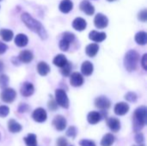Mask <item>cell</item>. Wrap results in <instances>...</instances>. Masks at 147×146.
Segmentation results:
<instances>
[{
    "mask_svg": "<svg viewBox=\"0 0 147 146\" xmlns=\"http://www.w3.org/2000/svg\"><path fill=\"white\" fill-rule=\"evenodd\" d=\"M21 19L22 22L27 26V28H28L31 31H33L36 34H38L41 40L47 39L48 34L44 26L41 24V22H40L38 20L34 18L30 14L27 12H23L21 15Z\"/></svg>",
    "mask_w": 147,
    "mask_h": 146,
    "instance_id": "1",
    "label": "cell"
},
{
    "mask_svg": "<svg viewBox=\"0 0 147 146\" xmlns=\"http://www.w3.org/2000/svg\"><path fill=\"white\" fill-rule=\"evenodd\" d=\"M146 108L141 106L138 108L134 115V130L137 133L140 132L146 124Z\"/></svg>",
    "mask_w": 147,
    "mask_h": 146,
    "instance_id": "2",
    "label": "cell"
},
{
    "mask_svg": "<svg viewBox=\"0 0 147 146\" xmlns=\"http://www.w3.org/2000/svg\"><path fill=\"white\" fill-rule=\"evenodd\" d=\"M140 59V54L135 50H129L124 58V66L129 72L136 70L138 62Z\"/></svg>",
    "mask_w": 147,
    "mask_h": 146,
    "instance_id": "3",
    "label": "cell"
},
{
    "mask_svg": "<svg viewBox=\"0 0 147 146\" xmlns=\"http://www.w3.org/2000/svg\"><path fill=\"white\" fill-rule=\"evenodd\" d=\"M55 99H56V103L59 105L60 107L64 108H68L70 106V102L68 99V96L65 93V90L57 89L55 90Z\"/></svg>",
    "mask_w": 147,
    "mask_h": 146,
    "instance_id": "4",
    "label": "cell"
},
{
    "mask_svg": "<svg viewBox=\"0 0 147 146\" xmlns=\"http://www.w3.org/2000/svg\"><path fill=\"white\" fill-rule=\"evenodd\" d=\"M0 97L3 102L6 103H11L16 97V92L12 88H5L2 90Z\"/></svg>",
    "mask_w": 147,
    "mask_h": 146,
    "instance_id": "5",
    "label": "cell"
},
{
    "mask_svg": "<svg viewBox=\"0 0 147 146\" xmlns=\"http://www.w3.org/2000/svg\"><path fill=\"white\" fill-rule=\"evenodd\" d=\"M94 24L97 28L103 29V28H107V26L109 24V19L105 15H103L102 13H98L95 16Z\"/></svg>",
    "mask_w": 147,
    "mask_h": 146,
    "instance_id": "6",
    "label": "cell"
},
{
    "mask_svg": "<svg viewBox=\"0 0 147 146\" xmlns=\"http://www.w3.org/2000/svg\"><path fill=\"white\" fill-rule=\"evenodd\" d=\"M32 118L34 121H36L38 123H42V122L47 120V112L44 108H38L33 112Z\"/></svg>",
    "mask_w": 147,
    "mask_h": 146,
    "instance_id": "7",
    "label": "cell"
},
{
    "mask_svg": "<svg viewBox=\"0 0 147 146\" xmlns=\"http://www.w3.org/2000/svg\"><path fill=\"white\" fill-rule=\"evenodd\" d=\"M66 120L62 115H57L53 120V125L58 131H64L66 127Z\"/></svg>",
    "mask_w": 147,
    "mask_h": 146,
    "instance_id": "8",
    "label": "cell"
},
{
    "mask_svg": "<svg viewBox=\"0 0 147 146\" xmlns=\"http://www.w3.org/2000/svg\"><path fill=\"white\" fill-rule=\"evenodd\" d=\"M79 9L86 15H92L95 13V7L88 0H84L79 4Z\"/></svg>",
    "mask_w": 147,
    "mask_h": 146,
    "instance_id": "9",
    "label": "cell"
},
{
    "mask_svg": "<svg viewBox=\"0 0 147 146\" xmlns=\"http://www.w3.org/2000/svg\"><path fill=\"white\" fill-rule=\"evenodd\" d=\"M95 105L99 109L106 110L110 107L111 102L106 96H99L95 100Z\"/></svg>",
    "mask_w": 147,
    "mask_h": 146,
    "instance_id": "10",
    "label": "cell"
},
{
    "mask_svg": "<svg viewBox=\"0 0 147 146\" xmlns=\"http://www.w3.org/2000/svg\"><path fill=\"white\" fill-rule=\"evenodd\" d=\"M70 83L73 87H80L84 83V77L79 72H73L70 75Z\"/></svg>",
    "mask_w": 147,
    "mask_h": 146,
    "instance_id": "11",
    "label": "cell"
},
{
    "mask_svg": "<svg viewBox=\"0 0 147 146\" xmlns=\"http://www.w3.org/2000/svg\"><path fill=\"white\" fill-rule=\"evenodd\" d=\"M34 87L31 83L26 82L21 87V94H22V96H23L25 97H28V96H32L34 94Z\"/></svg>",
    "mask_w": 147,
    "mask_h": 146,
    "instance_id": "12",
    "label": "cell"
},
{
    "mask_svg": "<svg viewBox=\"0 0 147 146\" xmlns=\"http://www.w3.org/2000/svg\"><path fill=\"white\" fill-rule=\"evenodd\" d=\"M90 40L95 41V42H102L107 38V34L103 32H98L96 30H92L89 34Z\"/></svg>",
    "mask_w": 147,
    "mask_h": 146,
    "instance_id": "13",
    "label": "cell"
},
{
    "mask_svg": "<svg viewBox=\"0 0 147 146\" xmlns=\"http://www.w3.org/2000/svg\"><path fill=\"white\" fill-rule=\"evenodd\" d=\"M129 111V105L126 102H118L115 106V113L116 115H125Z\"/></svg>",
    "mask_w": 147,
    "mask_h": 146,
    "instance_id": "14",
    "label": "cell"
},
{
    "mask_svg": "<svg viewBox=\"0 0 147 146\" xmlns=\"http://www.w3.org/2000/svg\"><path fill=\"white\" fill-rule=\"evenodd\" d=\"M72 27L77 31H84L87 27V22L84 18L77 17L72 22Z\"/></svg>",
    "mask_w": 147,
    "mask_h": 146,
    "instance_id": "15",
    "label": "cell"
},
{
    "mask_svg": "<svg viewBox=\"0 0 147 146\" xmlns=\"http://www.w3.org/2000/svg\"><path fill=\"white\" fill-rule=\"evenodd\" d=\"M34 59V55L32 53V52L28 51V50H23L20 52L19 56H18V59L20 60V62L22 63H25L28 64L29 62H31Z\"/></svg>",
    "mask_w": 147,
    "mask_h": 146,
    "instance_id": "16",
    "label": "cell"
},
{
    "mask_svg": "<svg viewBox=\"0 0 147 146\" xmlns=\"http://www.w3.org/2000/svg\"><path fill=\"white\" fill-rule=\"evenodd\" d=\"M107 125L109 127V129L114 133H117L121 129V122H120V120L118 119H116V118H114V117L108 119Z\"/></svg>",
    "mask_w": 147,
    "mask_h": 146,
    "instance_id": "17",
    "label": "cell"
},
{
    "mask_svg": "<svg viewBox=\"0 0 147 146\" xmlns=\"http://www.w3.org/2000/svg\"><path fill=\"white\" fill-rule=\"evenodd\" d=\"M59 9L62 13L67 14L73 9V3L71 0H62L59 5Z\"/></svg>",
    "mask_w": 147,
    "mask_h": 146,
    "instance_id": "18",
    "label": "cell"
},
{
    "mask_svg": "<svg viewBox=\"0 0 147 146\" xmlns=\"http://www.w3.org/2000/svg\"><path fill=\"white\" fill-rule=\"evenodd\" d=\"M102 118V114L99 112L92 111V112L89 113V114L87 116V120L90 124L95 125V124H97L98 122H100Z\"/></svg>",
    "mask_w": 147,
    "mask_h": 146,
    "instance_id": "19",
    "label": "cell"
},
{
    "mask_svg": "<svg viewBox=\"0 0 147 146\" xmlns=\"http://www.w3.org/2000/svg\"><path fill=\"white\" fill-rule=\"evenodd\" d=\"M93 71H94V66H93V64L91 62H90V61H84L82 64L81 71H82V73L84 76H86V77L90 76L93 73Z\"/></svg>",
    "mask_w": 147,
    "mask_h": 146,
    "instance_id": "20",
    "label": "cell"
},
{
    "mask_svg": "<svg viewBox=\"0 0 147 146\" xmlns=\"http://www.w3.org/2000/svg\"><path fill=\"white\" fill-rule=\"evenodd\" d=\"M28 43V38L24 34H19L15 38V44L19 47L26 46Z\"/></svg>",
    "mask_w": 147,
    "mask_h": 146,
    "instance_id": "21",
    "label": "cell"
},
{
    "mask_svg": "<svg viewBox=\"0 0 147 146\" xmlns=\"http://www.w3.org/2000/svg\"><path fill=\"white\" fill-rule=\"evenodd\" d=\"M99 51V46L96 44V43H91V44H89L86 48H85V52L86 54L90 57V58H93L95 57L97 52Z\"/></svg>",
    "mask_w": 147,
    "mask_h": 146,
    "instance_id": "22",
    "label": "cell"
},
{
    "mask_svg": "<svg viewBox=\"0 0 147 146\" xmlns=\"http://www.w3.org/2000/svg\"><path fill=\"white\" fill-rule=\"evenodd\" d=\"M8 129L9 131L11 133H20L22 129V126L16 122V120H9L8 121Z\"/></svg>",
    "mask_w": 147,
    "mask_h": 146,
    "instance_id": "23",
    "label": "cell"
},
{
    "mask_svg": "<svg viewBox=\"0 0 147 146\" xmlns=\"http://www.w3.org/2000/svg\"><path fill=\"white\" fill-rule=\"evenodd\" d=\"M37 71L40 76H47L50 72V66L46 63V62H40L37 65Z\"/></svg>",
    "mask_w": 147,
    "mask_h": 146,
    "instance_id": "24",
    "label": "cell"
},
{
    "mask_svg": "<svg viewBox=\"0 0 147 146\" xmlns=\"http://www.w3.org/2000/svg\"><path fill=\"white\" fill-rule=\"evenodd\" d=\"M135 41L140 46H144L147 43V34L145 31H140L135 34Z\"/></svg>",
    "mask_w": 147,
    "mask_h": 146,
    "instance_id": "25",
    "label": "cell"
},
{
    "mask_svg": "<svg viewBox=\"0 0 147 146\" xmlns=\"http://www.w3.org/2000/svg\"><path fill=\"white\" fill-rule=\"evenodd\" d=\"M53 65H54L62 68L64 65H65V64H66L68 61H67V59L65 58V55H63V54H58V55H56V57L53 59Z\"/></svg>",
    "mask_w": 147,
    "mask_h": 146,
    "instance_id": "26",
    "label": "cell"
},
{
    "mask_svg": "<svg viewBox=\"0 0 147 146\" xmlns=\"http://www.w3.org/2000/svg\"><path fill=\"white\" fill-rule=\"evenodd\" d=\"M0 36L3 39V40H4V41H10L13 39L14 34H13V31L10 30V29L2 28V29H0Z\"/></svg>",
    "mask_w": 147,
    "mask_h": 146,
    "instance_id": "27",
    "label": "cell"
},
{
    "mask_svg": "<svg viewBox=\"0 0 147 146\" xmlns=\"http://www.w3.org/2000/svg\"><path fill=\"white\" fill-rule=\"evenodd\" d=\"M115 138L113 134L111 133H107L106 135L103 136L101 141V145L102 146H111L115 143Z\"/></svg>",
    "mask_w": 147,
    "mask_h": 146,
    "instance_id": "28",
    "label": "cell"
},
{
    "mask_svg": "<svg viewBox=\"0 0 147 146\" xmlns=\"http://www.w3.org/2000/svg\"><path fill=\"white\" fill-rule=\"evenodd\" d=\"M24 141L27 146H36L37 145V139L35 134L29 133L27 135V137L24 138Z\"/></svg>",
    "mask_w": 147,
    "mask_h": 146,
    "instance_id": "29",
    "label": "cell"
},
{
    "mask_svg": "<svg viewBox=\"0 0 147 146\" xmlns=\"http://www.w3.org/2000/svg\"><path fill=\"white\" fill-rule=\"evenodd\" d=\"M71 68H72V65L70 62H67L65 64V65H64L61 70H60V72L61 74L64 76V77H69L71 75Z\"/></svg>",
    "mask_w": 147,
    "mask_h": 146,
    "instance_id": "30",
    "label": "cell"
},
{
    "mask_svg": "<svg viewBox=\"0 0 147 146\" xmlns=\"http://www.w3.org/2000/svg\"><path fill=\"white\" fill-rule=\"evenodd\" d=\"M62 39H64V40H67L68 42L71 43L75 40V35H74V34H72L71 32H65V33L62 34Z\"/></svg>",
    "mask_w": 147,
    "mask_h": 146,
    "instance_id": "31",
    "label": "cell"
},
{
    "mask_svg": "<svg viewBox=\"0 0 147 146\" xmlns=\"http://www.w3.org/2000/svg\"><path fill=\"white\" fill-rule=\"evenodd\" d=\"M8 83H9V77H8V76H6L4 74L0 75V87L3 89L7 88Z\"/></svg>",
    "mask_w": 147,
    "mask_h": 146,
    "instance_id": "32",
    "label": "cell"
},
{
    "mask_svg": "<svg viewBox=\"0 0 147 146\" xmlns=\"http://www.w3.org/2000/svg\"><path fill=\"white\" fill-rule=\"evenodd\" d=\"M70 42H68L67 40H64V39H61L60 41H59V46L60 48V50H62L63 52H66L68 51L69 47H70Z\"/></svg>",
    "mask_w": 147,
    "mask_h": 146,
    "instance_id": "33",
    "label": "cell"
},
{
    "mask_svg": "<svg viewBox=\"0 0 147 146\" xmlns=\"http://www.w3.org/2000/svg\"><path fill=\"white\" fill-rule=\"evenodd\" d=\"M125 99L130 102H135L138 99V96L134 92H128L125 95Z\"/></svg>",
    "mask_w": 147,
    "mask_h": 146,
    "instance_id": "34",
    "label": "cell"
},
{
    "mask_svg": "<svg viewBox=\"0 0 147 146\" xmlns=\"http://www.w3.org/2000/svg\"><path fill=\"white\" fill-rule=\"evenodd\" d=\"M138 19L139 21L140 22H146L147 21V9H144L142 10H140L138 14Z\"/></svg>",
    "mask_w": 147,
    "mask_h": 146,
    "instance_id": "35",
    "label": "cell"
},
{
    "mask_svg": "<svg viewBox=\"0 0 147 146\" xmlns=\"http://www.w3.org/2000/svg\"><path fill=\"white\" fill-rule=\"evenodd\" d=\"M77 133H78V130L75 126H70L66 132V135L68 137H71V138H75L77 136Z\"/></svg>",
    "mask_w": 147,
    "mask_h": 146,
    "instance_id": "36",
    "label": "cell"
},
{
    "mask_svg": "<svg viewBox=\"0 0 147 146\" xmlns=\"http://www.w3.org/2000/svg\"><path fill=\"white\" fill-rule=\"evenodd\" d=\"M9 113V108L7 106H0V117H6Z\"/></svg>",
    "mask_w": 147,
    "mask_h": 146,
    "instance_id": "37",
    "label": "cell"
},
{
    "mask_svg": "<svg viewBox=\"0 0 147 146\" xmlns=\"http://www.w3.org/2000/svg\"><path fill=\"white\" fill-rule=\"evenodd\" d=\"M80 146H96V144L94 141L92 140H89V139H82L79 142Z\"/></svg>",
    "mask_w": 147,
    "mask_h": 146,
    "instance_id": "38",
    "label": "cell"
},
{
    "mask_svg": "<svg viewBox=\"0 0 147 146\" xmlns=\"http://www.w3.org/2000/svg\"><path fill=\"white\" fill-rule=\"evenodd\" d=\"M144 140H145V138H144V135L141 133H137L135 135V142L137 144L141 145V144H143Z\"/></svg>",
    "mask_w": 147,
    "mask_h": 146,
    "instance_id": "39",
    "label": "cell"
},
{
    "mask_svg": "<svg viewBox=\"0 0 147 146\" xmlns=\"http://www.w3.org/2000/svg\"><path fill=\"white\" fill-rule=\"evenodd\" d=\"M48 108L49 109H51L52 111H55L58 108V104L56 103V102L53 99H51L48 102Z\"/></svg>",
    "mask_w": 147,
    "mask_h": 146,
    "instance_id": "40",
    "label": "cell"
},
{
    "mask_svg": "<svg viewBox=\"0 0 147 146\" xmlns=\"http://www.w3.org/2000/svg\"><path fill=\"white\" fill-rule=\"evenodd\" d=\"M57 146H67V140L65 138H59L57 140Z\"/></svg>",
    "mask_w": 147,
    "mask_h": 146,
    "instance_id": "41",
    "label": "cell"
},
{
    "mask_svg": "<svg viewBox=\"0 0 147 146\" xmlns=\"http://www.w3.org/2000/svg\"><path fill=\"white\" fill-rule=\"evenodd\" d=\"M28 110V106L27 104H25V103H22V104L19 106V108H18L19 113H25V112H27Z\"/></svg>",
    "mask_w": 147,
    "mask_h": 146,
    "instance_id": "42",
    "label": "cell"
},
{
    "mask_svg": "<svg viewBox=\"0 0 147 146\" xmlns=\"http://www.w3.org/2000/svg\"><path fill=\"white\" fill-rule=\"evenodd\" d=\"M141 65L144 68V70H147V54H144L141 59Z\"/></svg>",
    "mask_w": 147,
    "mask_h": 146,
    "instance_id": "43",
    "label": "cell"
},
{
    "mask_svg": "<svg viewBox=\"0 0 147 146\" xmlns=\"http://www.w3.org/2000/svg\"><path fill=\"white\" fill-rule=\"evenodd\" d=\"M7 49H8V46L0 41V54L4 53L7 51Z\"/></svg>",
    "mask_w": 147,
    "mask_h": 146,
    "instance_id": "44",
    "label": "cell"
},
{
    "mask_svg": "<svg viewBox=\"0 0 147 146\" xmlns=\"http://www.w3.org/2000/svg\"><path fill=\"white\" fill-rule=\"evenodd\" d=\"M3 70V62L0 60V72H2Z\"/></svg>",
    "mask_w": 147,
    "mask_h": 146,
    "instance_id": "45",
    "label": "cell"
},
{
    "mask_svg": "<svg viewBox=\"0 0 147 146\" xmlns=\"http://www.w3.org/2000/svg\"><path fill=\"white\" fill-rule=\"evenodd\" d=\"M107 1H109V2H114V1H115V0H107Z\"/></svg>",
    "mask_w": 147,
    "mask_h": 146,
    "instance_id": "46",
    "label": "cell"
},
{
    "mask_svg": "<svg viewBox=\"0 0 147 146\" xmlns=\"http://www.w3.org/2000/svg\"><path fill=\"white\" fill-rule=\"evenodd\" d=\"M134 146H145V145H134Z\"/></svg>",
    "mask_w": 147,
    "mask_h": 146,
    "instance_id": "47",
    "label": "cell"
},
{
    "mask_svg": "<svg viewBox=\"0 0 147 146\" xmlns=\"http://www.w3.org/2000/svg\"><path fill=\"white\" fill-rule=\"evenodd\" d=\"M0 139H1V134H0Z\"/></svg>",
    "mask_w": 147,
    "mask_h": 146,
    "instance_id": "48",
    "label": "cell"
},
{
    "mask_svg": "<svg viewBox=\"0 0 147 146\" xmlns=\"http://www.w3.org/2000/svg\"></svg>",
    "mask_w": 147,
    "mask_h": 146,
    "instance_id": "49",
    "label": "cell"
}]
</instances>
